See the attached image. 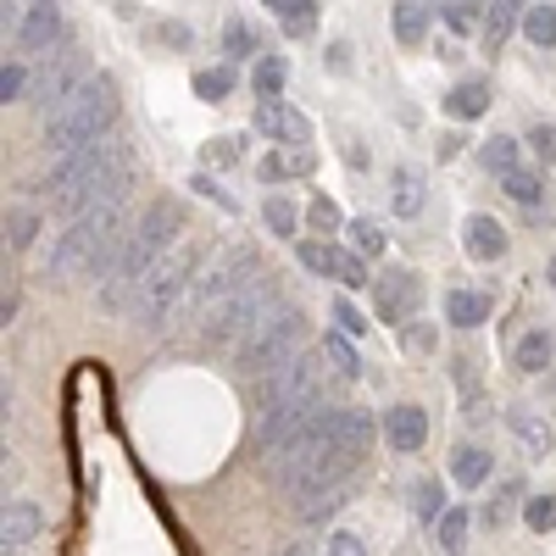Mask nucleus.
<instances>
[{
	"label": "nucleus",
	"instance_id": "a18cd8bd",
	"mask_svg": "<svg viewBox=\"0 0 556 556\" xmlns=\"http://www.w3.org/2000/svg\"><path fill=\"white\" fill-rule=\"evenodd\" d=\"M34 228H39V212H28V206H17V212L7 217V240H12L17 251H28V245H34Z\"/></svg>",
	"mask_w": 556,
	"mask_h": 556
},
{
	"label": "nucleus",
	"instance_id": "c03bdc74",
	"mask_svg": "<svg viewBox=\"0 0 556 556\" xmlns=\"http://www.w3.org/2000/svg\"><path fill=\"white\" fill-rule=\"evenodd\" d=\"M518 495H523V479H506V484H501V495L484 506V523H490V529H501V523H506V513H513V501H518Z\"/></svg>",
	"mask_w": 556,
	"mask_h": 556
},
{
	"label": "nucleus",
	"instance_id": "423d86ee",
	"mask_svg": "<svg viewBox=\"0 0 556 556\" xmlns=\"http://www.w3.org/2000/svg\"><path fill=\"white\" fill-rule=\"evenodd\" d=\"M123 228V206H106V212H84V217H73L62 235H56V251H51V278H78V273H89V256L101 251V240L106 235H117Z\"/></svg>",
	"mask_w": 556,
	"mask_h": 556
},
{
	"label": "nucleus",
	"instance_id": "603ef678",
	"mask_svg": "<svg viewBox=\"0 0 556 556\" xmlns=\"http://www.w3.org/2000/svg\"><path fill=\"white\" fill-rule=\"evenodd\" d=\"M406 345H412V351H434V329H424V323H417V329H406Z\"/></svg>",
	"mask_w": 556,
	"mask_h": 556
},
{
	"label": "nucleus",
	"instance_id": "0eeeda50",
	"mask_svg": "<svg viewBox=\"0 0 556 556\" xmlns=\"http://www.w3.org/2000/svg\"><path fill=\"white\" fill-rule=\"evenodd\" d=\"M195 267H201V256L195 251H173L151 278H146V285H139L134 295V312H139V323H162L178 301H190V278H195Z\"/></svg>",
	"mask_w": 556,
	"mask_h": 556
},
{
	"label": "nucleus",
	"instance_id": "58836bf2",
	"mask_svg": "<svg viewBox=\"0 0 556 556\" xmlns=\"http://www.w3.org/2000/svg\"><path fill=\"white\" fill-rule=\"evenodd\" d=\"M374 434H379V429H374V417H367L362 406H351V412H345V445H351L356 456H367V445H374Z\"/></svg>",
	"mask_w": 556,
	"mask_h": 556
},
{
	"label": "nucleus",
	"instance_id": "4d7b16f0",
	"mask_svg": "<svg viewBox=\"0 0 556 556\" xmlns=\"http://www.w3.org/2000/svg\"><path fill=\"white\" fill-rule=\"evenodd\" d=\"M162 39H167V45H190V34H184L178 23H167V28H162Z\"/></svg>",
	"mask_w": 556,
	"mask_h": 556
},
{
	"label": "nucleus",
	"instance_id": "9d476101",
	"mask_svg": "<svg viewBox=\"0 0 556 556\" xmlns=\"http://www.w3.org/2000/svg\"><path fill=\"white\" fill-rule=\"evenodd\" d=\"M417 295H424V285H417V273H384L374 278V301H379V317L384 323H406V312H417Z\"/></svg>",
	"mask_w": 556,
	"mask_h": 556
},
{
	"label": "nucleus",
	"instance_id": "f704fd0d",
	"mask_svg": "<svg viewBox=\"0 0 556 556\" xmlns=\"http://www.w3.org/2000/svg\"><path fill=\"white\" fill-rule=\"evenodd\" d=\"M301 267L306 273H317V278H334V262H340V245H329V240H301Z\"/></svg>",
	"mask_w": 556,
	"mask_h": 556
},
{
	"label": "nucleus",
	"instance_id": "39448f33",
	"mask_svg": "<svg viewBox=\"0 0 556 556\" xmlns=\"http://www.w3.org/2000/svg\"><path fill=\"white\" fill-rule=\"evenodd\" d=\"M301 340H306V317L295 306H278L262 329L251 334V345L240 351V367H245V374H256V379H273V374H285V367L295 362Z\"/></svg>",
	"mask_w": 556,
	"mask_h": 556
},
{
	"label": "nucleus",
	"instance_id": "09e8293b",
	"mask_svg": "<svg viewBox=\"0 0 556 556\" xmlns=\"http://www.w3.org/2000/svg\"><path fill=\"white\" fill-rule=\"evenodd\" d=\"M529 151L556 167V123H534V128H529Z\"/></svg>",
	"mask_w": 556,
	"mask_h": 556
},
{
	"label": "nucleus",
	"instance_id": "bb28decb",
	"mask_svg": "<svg viewBox=\"0 0 556 556\" xmlns=\"http://www.w3.org/2000/svg\"><path fill=\"white\" fill-rule=\"evenodd\" d=\"M345 240H351V251L367 262V256H384V228L374 223V217H351L345 223Z\"/></svg>",
	"mask_w": 556,
	"mask_h": 556
},
{
	"label": "nucleus",
	"instance_id": "c85d7f7f",
	"mask_svg": "<svg viewBox=\"0 0 556 556\" xmlns=\"http://www.w3.org/2000/svg\"><path fill=\"white\" fill-rule=\"evenodd\" d=\"M523 39L534 51H551L556 45V7H523Z\"/></svg>",
	"mask_w": 556,
	"mask_h": 556
},
{
	"label": "nucleus",
	"instance_id": "412c9836",
	"mask_svg": "<svg viewBox=\"0 0 556 556\" xmlns=\"http://www.w3.org/2000/svg\"><path fill=\"white\" fill-rule=\"evenodd\" d=\"M445 323H456V329H479V323H490V295L484 290H451L445 295Z\"/></svg>",
	"mask_w": 556,
	"mask_h": 556
},
{
	"label": "nucleus",
	"instance_id": "2eb2a0df",
	"mask_svg": "<svg viewBox=\"0 0 556 556\" xmlns=\"http://www.w3.org/2000/svg\"><path fill=\"white\" fill-rule=\"evenodd\" d=\"M39 506L34 501H12L7 506V523H0V545H7V556H17V551H28L34 545V534H39Z\"/></svg>",
	"mask_w": 556,
	"mask_h": 556
},
{
	"label": "nucleus",
	"instance_id": "cd10ccee",
	"mask_svg": "<svg viewBox=\"0 0 556 556\" xmlns=\"http://www.w3.org/2000/svg\"><path fill=\"white\" fill-rule=\"evenodd\" d=\"M412 513L424 518V523H440L451 506H445V484L440 479H417V490H412Z\"/></svg>",
	"mask_w": 556,
	"mask_h": 556
},
{
	"label": "nucleus",
	"instance_id": "5701e85b",
	"mask_svg": "<svg viewBox=\"0 0 556 556\" xmlns=\"http://www.w3.org/2000/svg\"><path fill=\"white\" fill-rule=\"evenodd\" d=\"M267 12L278 17V28H285L290 39H306V34H317V7H312V0H273Z\"/></svg>",
	"mask_w": 556,
	"mask_h": 556
},
{
	"label": "nucleus",
	"instance_id": "473e14b6",
	"mask_svg": "<svg viewBox=\"0 0 556 556\" xmlns=\"http://www.w3.org/2000/svg\"><path fill=\"white\" fill-rule=\"evenodd\" d=\"M235 84H240L235 62H228V67H206V73H195V96L201 101H228V96H235Z\"/></svg>",
	"mask_w": 556,
	"mask_h": 556
},
{
	"label": "nucleus",
	"instance_id": "20e7f679",
	"mask_svg": "<svg viewBox=\"0 0 556 556\" xmlns=\"http://www.w3.org/2000/svg\"><path fill=\"white\" fill-rule=\"evenodd\" d=\"M278 312V290H273V278L267 273H256L245 290H235L223 306H212L206 312V323H201V340L206 345H251V334L262 329V323Z\"/></svg>",
	"mask_w": 556,
	"mask_h": 556
},
{
	"label": "nucleus",
	"instance_id": "aec40b11",
	"mask_svg": "<svg viewBox=\"0 0 556 556\" xmlns=\"http://www.w3.org/2000/svg\"><path fill=\"white\" fill-rule=\"evenodd\" d=\"M551 356H556V334L551 329H529L518 340V351H513V367L534 379V374H545V367H551Z\"/></svg>",
	"mask_w": 556,
	"mask_h": 556
},
{
	"label": "nucleus",
	"instance_id": "e433bc0d",
	"mask_svg": "<svg viewBox=\"0 0 556 556\" xmlns=\"http://www.w3.org/2000/svg\"><path fill=\"white\" fill-rule=\"evenodd\" d=\"M306 228H312V235H340V228H345V212H340L329 195H317V201L306 206Z\"/></svg>",
	"mask_w": 556,
	"mask_h": 556
},
{
	"label": "nucleus",
	"instance_id": "1a4fd4ad",
	"mask_svg": "<svg viewBox=\"0 0 556 556\" xmlns=\"http://www.w3.org/2000/svg\"><path fill=\"white\" fill-rule=\"evenodd\" d=\"M384 440H390L395 456H417V451H424V440H429V412L412 406V401L390 406L384 412Z\"/></svg>",
	"mask_w": 556,
	"mask_h": 556
},
{
	"label": "nucleus",
	"instance_id": "49530a36",
	"mask_svg": "<svg viewBox=\"0 0 556 556\" xmlns=\"http://www.w3.org/2000/svg\"><path fill=\"white\" fill-rule=\"evenodd\" d=\"M23 89H28V67H23V62H7V67H0V101L12 106Z\"/></svg>",
	"mask_w": 556,
	"mask_h": 556
},
{
	"label": "nucleus",
	"instance_id": "9b49d317",
	"mask_svg": "<svg viewBox=\"0 0 556 556\" xmlns=\"http://www.w3.org/2000/svg\"><path fill=\"white\" fill-rule=\"evenodd\" d=\"M256 128L262 134H273L278 146H312V123H306V112H295V106H285V101H256Z\"/></svg>",
	"mask_w": 556,
	"mask_h": 556
},
{
	"label": "nucleus",
	"instance_id": "3c124183",
	"mask_svg": "<svg viewBox=\"0 0 556 556\" xmlns=\"http://www.w3.org/2000/svg\"><path fill=\"white\" fill-rule=\"evenodd\" d=\"M190 190H195V195H206V201H217V206H235V195L217 190V178H212V173H195V178H190Z\"/></svg>",
	"mask_w": 556,
	"mask_h": 556
},
{
	"label": "nucleus",
	"instance_id": "bf43d9fd",
	"mask_svg": "<svg viewBox=\"0 0 556 556\" xmlns=\"http://www.w3.org/2000/svg\"><path fill=\"white\" fill-rule=\"evenodd\" d=\"M545 278H551V290H556V256H551V262H545Z\"/></svg>",
	"mask_w": 556,
	"mask_h": 556
},
{
	"label": "nucleus",
	"instance_id": "f8f14e48",
	"mask_svg": "<svg viewBox=\"0 0 556 556\" xmlns=\"http://www.w3.org/2000/svg\"><path fill=\"white\" fill-rule=\"evenodd\" d=\"M462 245H468L473 262H501L506 256V228L490 212H473L468 223H462Z\"/></svg>",
	"mask_w": 556,
	"mask_h": 556
},
{
	"label": "nucleus",
	"instance_id": "79ce46f5",
	"mask_svg": "<svg viewBox=\"0 0 556 556\" xmlns=\"http://www.w3.org/2000/svg\"><path fill=\"white\" fill-rule=\"evenodd\" d=\"M523 523H529L534 534H551V529H556V495H529V501H523Z\"/></svg>",
	"mask_w": 556,
	"mask_h": 556
},
{
	"label": "nucleus",
	"instance_id": "dca6fc26",
	"mask_svg": "<svg viewBox=\"0 0 556 556\" xmlns=\"http://www.w3.org/2000/svg\"><path fill=\"white\" fill-rule=\"evenodd\" d=\"M317 167V151L312 146H290V151H267L262 156V184H285V178H306Z\"/></svg>",
	"mask_w": 556,
	"mask_h": 556
},
{
	"label": "nucleus",
	"instance_id": "f257e3e1",
	"mask_svg": "<svg viewBox=\"0 0 556 556\" xmlns=\"http://www.w3.org/2000/svg\"><path fill=\"white\" fill-rule=\"evenodd\" d=\"M184 235V206L173 195H156L146 206V217H139V228L128 235V251H123V267L112 278V290H106V306H123V290H139L146 278L167 262V245Z\"/></svg>",
	"mask_w": 556,
	"mask_h": 556
},
{
	"label": "nucleus",
	"instance_id": "7ed1b4c3",
	"mask_svg": "<svg viewBox=\"0 0 556 556\" xmlns=\"http://www.w3.org/2000/svg\"><path fill=\"white\" fill-rule=\"evenodd\" d=\"M123 167H134L128 139H123V134H106V139H96V146L56 156V162H51V173H45V195H51L56 206H67V201H78L84 190H96V184L117 178Z\"/></svg>",
	"mask_w": 556,
	"mask_h": 556
},
{
	"label": "nucleus",
	"instance_id": "6ab92c4d",
	"mask_svg": "<svg viewBox=\"0 0 556 556\" xmlns=\"http://www.w3.org/2000/svg\"><path fill=\"white\" fill-rule=\"evenodd\" d=\"M490 473H495V456H490L484 445H456V451H451V479H456V490H479Z\"/></svg>",
	"mask_w": 556,
	"mask_h": 556
},
{
	"label": "nucleus",
	"instance_id": "6e6552de",
	"mask_svg": "<svg viewBox=\"0 0 556 556\" xmlns=\"http://www.w3.org/2000/svg\"><path fill=\"white\" fill-rule=\"evenodd\" d=\"M96 78V73H84V62L78 56H62V62H45L39 73H34V106L45 112V117H56L78 89Z\"/></svg>",
	"mask_w": 556,
	"mask_h": 556
},
{
	"label": "nucleus",
	"instance_id": "6e6d98bb",
	"mask_svg": "<svg viewBox=\"0 0 556 556\" xmlns=\"http://www.w3.org/2000/svg\"><path fill=\"white\" fill-rule=\"evenodd\" d=\"M17 317V290H7V301H0V323H12Z\"/></svg>",
	"mask_w": 556,
	"mask_h": 556
},
{
	"label": "nucleus",
	"instance_id": "393cba45",
	"mask_svg": "<svg viewBox=\"0 0 556 556\" xmlns=\"http://www.w3.org/2000/svg\"><path fill=\"white\" fill-rule=\"evenodd\" d=\"M518 151H523V146H518L513 134H490L484 146H479V162H484L490 173H501V178H506V173H518V167H523V162H518Z\"/></svg>",
	"mask_w": 556,
	"mask_h": 556
},
{
	"label": "nucleus",
	"instance_id": "13d9d810",
	"mask_svg": "<svg viewBox=\"0 0 556 556\" xmlns=\"http://www.w3.org/2000/svg\"><path fill=\"white\" fill-rule=\"evenodd\" d=\"M273 556H317V551H312V545H278Z\"/></svg>",
	"mask_w": 556,
	"mask_h": 556
},
{
	"label": "nucleus",
	"instance_id": "a211bd4d",
	"mask_svg": "<svg viewBox=\"0 0 556 556\" xmlns=\"http://www.w3.org/2000/svg\"><path fill=\"white\" fill-rule=\"evenodd\" d=\"M424 201H429L424 173L401 162V167L390 173V206H395V217H417V212H424Z\"/></svg>",
	"mask_w": 556,
	"mask_h": 556
},
{
	"label": "nucleus",
	"instance_id": "5fc2aeb1",
	"mask_svg": "<svg viewBox=\"0 0 556 556\" xmlns=\"http://www.w3.org/2000/svg\"><path fill=\"white\" fill-rule=\"evenodd\" d=\"M345 162H351V167H356V173H362V167H367V151H362V146H356V139H351V146H345Z\"/></svg>",
	"mask_w": 556,
	"mask_h": 556
},
{
	"label": "nucleus",
	"instance_id": "ea45409f",
	"mask_svg": "<svg viewBox=\"0 0 556 556\" xmlns=\"http://www.w3.org/2000/svg\"><path fill=\"white\" fill-rule=\"evenodd\" d=\"M245 156V134H217L206 146V167H235Z\"/></svg>",
	"mask_w": 556,
	"mask_h": 556
},
{
	"label": "nucleus",
	"instance_id": "de8ad7c7",
	"mask_svg": "<svg viewBox=\"0 0 556 556\" xmlns=\"http://www.w3.org/2000/svg\"><path fill=\"white\" fill-rule=\"evenodd\" d=\"M334 323H340V334H345V340H362V334H367V317H362L345 295L334 301Z\"/></svg>",
	"mask_w": 556,
	"mask_h": 556
},
{
	"label": "nucleus",
	"instance_id": "c756f323",
	"mask_svg": "<svg viewBox=\"0 0 556 556\" xmlns=\"http://www.w3.org/2000/svg\"><path fill=\"white\" fill-rule=\"evenodd\" d=\"M513 28H523V7H484V45L490 51H501Z\"/></svg>",
	"mask_w": 556,
	"mask_h": 556
},
{
	"label": "nucleus",
	"instance_id": "7c9ffc66",
	"mask_svg": "<svg viewBox=\"0 0 556 556\" xmlns=\"http://www.w3.org/2000/svg\"><path fill=\"white\" fill-rule=\"evenodd\" d=\"M434 17H440L456 39H468V34L484 28V7H473V0H462V7H434Z\"/></svg>",
	"mask_w": 556,
	"mask_h": 556
},
{
	"label": "nucleus",
	"instance_id": "b1692460",
	"mask_svg": "<svg viewBox=\"0 0 556 556\" xmlns=\"http://www.w3.org/2000/svg\"><path fill=\"white\" fill-rule=\"evenodd\" d=\"M468 523H473V513H468V506H451V513L434 523V540H440V551L445 556H462V551H468Z\"/></svg>",
	"mask_w": 556,
	"mask_h": 556
},
{
	"label": "nucleus",
	"instance_id": "37998d69",
	"mask_svg": "<svg viewBox=\"0 0 556 556\" xmlns=\"http://www.w3.org/2000/svg\"><path fill=\"white\" fill-rule=\"evenodd\" d=\"M345 501H351V484H340V490H329V495L306 501V506H301V518H306V523H323V518H334V513H340Z\"/></svg>",
	"mask_w": 556,
	"mask_h": 556
},
{
	"label": "nucleus",
	"instance_id": "f3484780",
	"mask_svg": "<svg viewBox=\"0 0 556 556\" xmlns=\"http://www.w3.org/2000/svg\"><path fill=\"white\" fill-rule=\"evenodd\" d=\"M484 112H490V84H484V78L451 84V96H445V117H451V123H473V117H484Z\"/></svg>",
	"mask_w": 556,
	"mask_h": 556
},
{
	"label": "nucleus",
	"instance_id": "a878e982",
	"mask_svg": "<svg viewBox=\"0 0 556 556\" xmlns=\"http://www.w3.org/2000/svg\"><path fill=\"white\" fill-rule=\"evenodd\" d=\"M251 84H256L262 101H278V96H285V84H290V62L285 56H262L256 73H251Z\"/></svg>",
	"mask_w": 556,
	"mask_h": 556
},
{
	"label": "nucleus",
	"instance_id": "a19ab883",
	"mask_svg": "<svg viewBox=\"0 0 556 556\" xmlns=\"http://www.w3.org/2000/svg\"><path fill=\"white\" fill-rule=\"evenodd\" d=\"M334 278H340V285L345 290H367V285H374V278H367V262L351 251V245H340V262H334Z\"/></svg>",
	"mask_w": 556,
	"mask_h": 556
},
{
	"label": "nucleus",
	"instance_id": "8fccbe9b",
	"mask_svg": "<svg viewBox=\"0 0 556 556\" xmlns=\"http://www.w3.org/2000/svg\"><path fill=\"white\" fill-rule=\"evenodd\" d=\"M323 556H367V545H362V534H329V545H323Z\"/></svg>",
	"mask_w": 556,
	"mask_h": 556
},
{
	"label": "nucleus",
	"instance_id": "c9c22d12",
	"mask_svg": "<svg viewBox=\"0 0 556 556\" xmlns=\"http://www.w3.org/2000/svg\"><path fill=\"white\" fill-rule=\"evenodd\" d=\"M262 217H267V228H273V235H295V228H301V206L290 201V195H267V206H262Z\"/></svg>",
	"mask_w": 556,
	"mask_h": 556
},
{
	"label": "nucleus",
	"instance_id": "4c0bfd02",
	"mask_svg": "<svg viewBox=\"0 0 556 556\" xmlns=\"http://www.w3.org/2000/svg\"><path fill=\"white\" fill-rule=\"evenodd\" d=\"M223 51L228 56H256V28L245 17H228L223 23Z\"/></svg>",
	"mask_w": 556,
	"mask_h": 556
},
{
	"label": "nucleus",
	"instance_id": "72a5a7b5",
	"mask_svg": "<svg viewBox=\"0 0 556 556\" xmlns=\"http://www.w3.org/2000/svg\"><path fill=\"white\" fill-rule=\"evenodd\" d=\"M501 184H506V195H513L518 206H540V201H545V178H540L534 167H518V173H506Z\"/></svg>",
	"mask_w": 556,
	"mask_h": 556
},
{
	"label": "nucleus",
	"instance_id": "2f4dec72",
	"mask_svg": "<svg viewBox=\"0 0 556 556\" xmlns=\"http://www.w3.org/2000/svg\"><path fill=\"white\" fill-rule=\"evenodd\" d=\"M323 356H329L334 362V374L340 379H362V356H356V345L334 329V334H323Z\"/></svg>",
	"mask_w": 556,
	"mask_h": 556
},
{
	"label": "nucleus",
	"instance_id": "ddd939ff",
	"mask_svg": "<svg viewBox=\"0 0 556 556\" xmlns=\"http://www.w3.org/2000/svg\"><path fill=\"white\" fill-rule=\"evenodd\" d=\"M56 34H62V12L56 7H23V17H17V45L23 51H51L56 45Z\"/></svg>",
	"mask_w": 556,
	"mask_h": 556
},
{
	"label": "nucleus",
	"instance_id": "f03ea898",
	"mask_svg": "<svg viewBox=\"0 0 556 556\" xmlns=\"http://www.w3.org/2000/svg\"><path fill=\"white\" fill-rule=\"evenodd\" d=\"M112 123H117V84L106 73H96L56 117H45V146L56 156L84 151V146H96V139H106Z\"/></svg>",
	"mask_w": 556,
	"mask_h": 556
},
{
	"label": "nucleus",
	"instance_id": "864d4df0",
	"mask_svg": "<svg viewBox=\"0 0 556 556\" xmlns=\"http://www.w3.org/2000/svg\"><path fill=\"white\" fill-rule=\"evenodd\" d=\"M462 417H468V424H484V417H490V406H484V395H473V401H468V412H462Z\"/></svg>",
	"mask_w": 556,
	"mask_h": 556
},
{
	"label": "nucleus",
	"instance_id": "4be33fe9",
	"mask_svg": "<svg viewBox=\"0 0 556 556\" xmlns=\"http://www.w3.org/2000/svg\"><path fill=\"white\" fill-rule=\"evenodd\" d=\"M429 23H434V7H412V0L390 7V28H395V39H401V45H424Z\"/></svg>",
	"mask_w": 556,
	"mask_h": 556
},
{
	"label": "nucleus",
	"instance_id": "4468645a",
	"mask_svg": "<svg viewBox=\"0 0 556 556\" xmlns=\"http://www.w3.org/2000/svg\"><path fill=\"white\" fill-rule=\"evenodd\" d=\"M506 429L518 434V445H523L529 456H551V445H556V429L545 424L540 412H529V406H513V412H506Z\"/></svg>",
	"mask_w": 556,
	"mask_h": 556
}]
</instances>
